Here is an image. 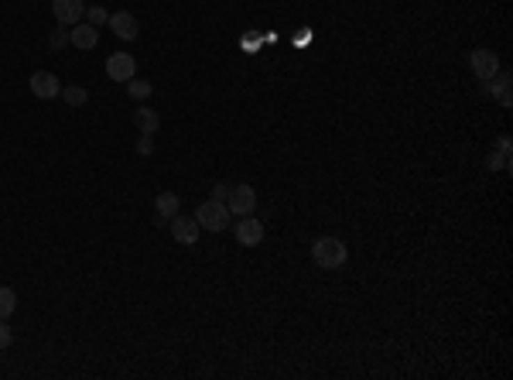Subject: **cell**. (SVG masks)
Wrapping results in <instances>:
<instances>
[{
	"label": "cell",
	"mask_w": 513,
	"mask_h": 380,
	"mask_svg": "<svg viewBox=\"0 0 513 380\" xmlns=\"http://www.w3.org/2000/svg\"><path fill=\"white\" fill-rule=\"evenodd\" d=\"M486 93H493L500 106H510V103H513V96H510V69H500V72L486 83Z\"/></svg>",
	"instance_id": "obj_12"
},
{
	"label": "cell",
	"mask_w": 513,
	"mask_h": 380,
	"mask_svg": "<svg viewBox=\"0 0 513 380\" xmlns=\"http://www.w3.org/2000/svg\"><path fill=\"white\" fill-rule=\"evenodd\" d=\"M110 31L117 35V38H123V42H134L137 35H141V28H137V17L130 14V10H117V14H110Z\"/></svg>",
	"instance_id": "obj_9"
},
{
	"label": "cell",
	"mask_w": 513,
	"mask_h": 380,
	"mask_svg": "<svg viewBox=\"0 0 513 380\" xmlns=\"http://www.w3.org/2000/svg\"><path fill=\"white\" fill-rule=\"evenodd\" d=\"M151 151H155V141H151V134H144V137L137 141V155H144V158H148Z\"/></svg>",
	"instance_id": "obj_23"
},
{
	"label": "cell",
	"mask_w": 513,
	"mask_h": 380,
	"mask_svg": "<svg viewBox=\"0 0 513 380\" xmlns=\"http://www.w3.org/2000/svg\"><path fill=\"white\" fill-rule=\"evenodd\" d=\"M52 14H55V21H58L62 28H72V24L82 21L86 3H82V0H52Z\"/></svg>",
	"instance_id": "obj_7"
},
{
	"label": "cell",
	"mask_w": 513,
	"mask_h": 380,
	"mask_svg": "<svg viewBox=\"0 0 513 380\" xmlns=\"http://www.w3.org/2000/svg\"><path fill=\"white\" fill-rule=\"evenodd\" d=\"M14 308H17V295H14V288H0V319H10L14 315Z\"/></svg>",
	"instance_id": "obj_16"
},
{
	"label": "cell",
	"mask_w": 513,
	"mask_h": 380,
	"mask_svg": "<svg viewBox=\"0 0 513 380\" xmlns=\"http://www.w3.org/2000/svg\"><path fill=\"white\" fill-rule=\"evenodd\" d=\"M496 151H503V155H510V137H507V134L500 137V148H496Z\"/></svg>",
	"instance_id": "obj_24"
},
{
	"label": "cell",
	"mask_w": 513,
	"mask_h": 380,
	"mask_svg": "<svg viewBox=\"0 0 513 380\" xmlns=\"http://www.w3.org/2000/svg\"><path fill=\"white\" fill-rule=\"evenodd\" d=\"M230 189H233L230 182H216V185H212V199H219V203H226V199H230Z\"/></svg>",
	"instance_id": "obj_21"
},
{
	"label": "cell",
	"mask_w": 513,
	"mask_h": 380,
	"mask_svg": "<svg viewBox=\"0 0 513 380\" xmlns=\"http://www.w3.org/2000/svg\"><path fill=\"white\" fill-rule=\"evenodd\" d=\"M127 93H130L134 100H148V96L155 93V86H151V83H144V79H137V76H134V79L127 83Z\"/></svg>",
	"instance_id": "obj_17"
},
{
	"label": "cell",
	"mask_w": 513,
	"mask_h": 380,
	"mask_svg": "<svg viewBox=\"0 0 513 380\" xmlns=\"http://www.w3.org/2000/svg\"><path fill=\"white\" fill-rule=\"evenodd\" d=\"M106 21H110L106 7H86V24H93V28H103Z\"/></svg>",
	"instance_id": "obj_18"
},
{
	"label": "cell",
	"mask_w": 513,
	"mask_h": 380,
	"mask_svg": "<svg viewBox=\"0 0 513 380\" xmlns=\"http://www.w3.org/2000/svg\"><path fill=\"white\" fill-rule=\"evenodd\" d=\"M69 45H76L79 52H89V48H96V45H100V31H96L93 24L79 21V24H72V28H69Z\"/></svg>",
	"instance_id": "obj_11"
},
{
	"label": "cell",
	"mask_w": 513,
	"mask_h": 380,
	"mask_svg": "<svg viewBox=\"0 0 513 380\" xmlns=\"http://www.w3.org/2000/svg\"><path fill=\"white\" fill-rule=\"evenodd\" d=\"M312 260L322 271H336V267H342L349 260V251H346V244L339 237H318L312 244Z\"/></svg>",
	"instance_id": "obj_1"
},
{
	"label": "cell",
	"mask_w": 513,
	"mask_h": 380,
	"mask_svg": "<svg viewBox=\"0 0 513 380\" xmlns=\"http://www.w3.org/2000/svg\"><path fill=\"white\" fill-rule=\"evenodd\" d=\"M14 342V333H10V326H7V319H0V349H7Z\"/></svg>",
	"instance_id": "obj_22"
},
{
	"label": "cell",
	"mask_w": 513,
	"mask_h": 380,
	"mask_svg": "<svg viewBox=\"0 0 513 380\" xmlns=\"http://www.w3.org/2000/svg\"><path fill=\"white\" fill-rule=\"evenodd\" d=\"M486 168H510V155H503V151H489V158H486Z\"/></svg>",
	"instance_id": "obj_19"
},
{
	"label": "cell",
	"mask_w": 513,
	"mask_h": 380,
	"mask_svg": "<svg viewBox=\"0 0 513 380\" xmlns=\"http://www.w3.org/2000/svg\"><path fill=\"white\" fill-rule=\"evenodd\" d=\"M226 206H230V216H237V219L239 216H253V209H257V192L250 185H233Z\"/></svg>",
	"instance_id": "obj_5"
},
{
	"label": "cell",
	"mask_w": 513,
	"mask_h": 380,
	"mask_svg": "<svg viewBox=\"0 0 513 380\" xmlns=\"http://www.w3.org/2000/svg\"><path fill=\"white\" fill-rule=\"evenodd\" d=\"M106 76H110L113 83H130V79L137 76L134 55H130V52H113V55L106 58Z\"/></svg>",
	"instance_id": "obj_4"
},
{
	"label": "cell",
	"mask_w": 513,
	"mask_h": 380,
	"mask_svg": "<svg viewBox=\"0 0 513 380\" xmlns=\"http://www.w3.org/2000/svg\"><path fill=\"white\" fill-rule=\"evenodd\" d=\"M48 45H52V52L65 48V45H69V31H65V28H55V31H52V38H48Z\"/></svg>",
	"instance_id": "obj_20"
},
{
	"label": "cell",
	"mask_w": 513,
	"mask_h": 380,
	"mask_svg": "<svg viewBox=\"0 0 513 380\" xmlns=\"http://www.w3.org/2000/svg\"><path fill=\"white\" fill-rule=\"evenodd\" d=\"M28 86H31V93H35L38 100H55V96L62 93V83L55 79V72H31Z\"/></svg>",
	"instance_id": "obj_10"
},
{
	"label": "cell",
	"mask_w": 513,
	"mask_h": 380,
	"mask_svg": "<svg viewBox=\"0 0 513 380\" xmlns=\"http://www.w3.org/2000/svg\"><path fill=\"white\" fill-rule=\"evenodd\" d=\"M134 124H137L141 134H151V137H155V134L161 130V117L155 113V110H148V106H144V110H137V113H134Z\"/></svg>",
	"instance_id": "obj_13"
},
{
	"label": "cell",
	"mask_w": 513,
	"mask_h": 380,
	"mask_svg": "<svg viewBox=\"0 0 513 380\" xmlns=\"http://www.w3.org/2000/svg\"><path fill=\"white\" fill-rule=\"evenodd\" d=\"M237 244L239 247H257L264 244V223L253 216H239L237 219Z\"/></svg>",
	"instance_id": "obj_8"
},
{
	"label": "cell",
	"mask_w": 513,
	"mask_h": 380,
	"mask_svg": "<svg viewBox=\"0 0 513 380\" xmlns=\"http://www.w3.org/2000/svg\"><path fill=\"white\" fill-rule=\"evenodd\" d=\"M198 233H202V226H198L192 216H171V237H175V244H182V247H196Z\"/></svg>",
	"instance_id": "obj_6"
},
{
	"label": "cell",
	"mask_w": 513,
	"mask_h": 380,
	"mask_svg": "<svg viewBox=\"0 0 513 380\" xmlns=\"http://www.w3.org/2000/svg\"><path fill=\"white\" fill-rule=\"evenodd\" d=\"M469 69H473L475 79H482V83H489L503 65H500V55L493 52V48H473L469 52Z\"/></svg>",
	"instance_id": "obj_3"
},
{
	"label": "cell",
	"mask_w": 513,
	"mask_h": 380,
	"mask_svg": "<svg viewBox=\"0 0 513 380\" xmlns=\"http://www.w3.org/2000/svg\"><path fill=\"white\" fill-rule=\"evenodd\" d=\"M196 223L202 230H209V233H223L230 226V206L219 203V199H205L196 209Z\"/></svg>",
	"instance_id": "obj_2"
},
{
	"label": "cell",
	"mask_w": 513,
	"mask_h": 380,
	"mask_svg": "<svg viewBox=\"0 0 513 380\" xmlns=\"http://www.w3.org/2000/svg\"><path fill=\"white\" fill-rule=\"evenodd\" d=\"M155 209H158L161 219H171V216H178V209H182V199L175 192H161L158 199H155Z\"/></svg>",
	"instance_id": "obj_14"
},
{
	"label": "cell",
	"mask_w": 513,
	"mask_h": 380,
	"mask_svg": "<svg viewBox=\"0 0 513 380\" xmlns=\"http://www.w3.org/2000/svg\"><path fill=\"white\" fill-rule=\"evenodd\" d=\"M69 106H86L89 103V93L82 89V86H62V93H58Z\"/></svg>",
	"instance_id": "obj_15"
}]
</instances>
